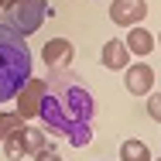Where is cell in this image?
Listing matches in <instances>:
<instances>
[{"mask_svg":"<svg viewBox=\"0 0 161 161\" xmlns=\"http://www.w3.org/2000/svg\"><path fill=\"white\" fill-rule=\"evenodd\" d=\"M154 45H161V34H158V41H154Z\"/></svg>","mask_w":161,"mask_h":161,"instance_id":"16","label":"cell"},{"mask_svg":"<svg viewBox=\"0 0 161 161\" xmlns=\"http://www.w3.org/2000/svg\"><path fill=\"white\" fill-rule=\"evenodd\" d=\"M31 79V48L24 34L10 24H0V103L17 96V89Z\"/></svg>","mask_w":161,"mask_h":161,"instance_id":"2","label":"cell"},{"mask_svg":"<svg viewBox=\"0 0 161 161\" xmlns=\"http://www.w3.org/2000/svg\"><path fill=\"white\" fill-rule=\"evenodd\" d=\"M99 62H103V69H110V72L127 69V65H130V48L124 45V41L110 38V41L103 45V52H99Z\"/></svg>","mask_w":161,"mask_h":161,"instance_id":"9","label":"cell"},{"mask_svg":"<svg viewBox=\"0 0 161 161\" xmlns=\"http://www.w3.org/2000/svg\"><path fill=\"white\" fill-rule=\"evenodd\" d=\"M124 45H127L134 55H141V58H147V55L154 52V38H151V31H144L141 24H134V28H130V34H127V41H124Z\"/></svg>","mask_w":161,"mask_h":161,"instance_id":"10","label":"cell"},{"mask_svg":"<svg viewBox=\"0 0 161 161\" xmlns=\"http://www.w3.org/2000/svg\"><path fill=\"white\" fill-rule=\"evenodd\" d=\"M147 17V3L144 0H113L110 3V21L120 28H134Z\"/></svg>","mask_w":161,"mask_h":161,"instance_id":"5","label":"cell"},{"mask_svg":"<svg viewBox=\"0 0 161 161\" xmlns=\"http://www.w3.org/2000/svg\"><path fill=\"white\" fill-rule=\"evenodd\" d=\"M72 58H75V45L69 38H52L41 48V62L48 65V69H69Z\"/></svg>","mask_w":161,"mask_h":161,"instance_id":"6","label":"cell"},{"mask_svg":"<svg viewBox=\"0 0 161 161\" xmlns=\"http://www.w3.org/2000/svg\"><path fill=\"white\" fill-rule=\"evenodd\" d=\"M124 86H127L134 96H147L151 86H154V69H151L147 62L127 65V69H124Z\"/></svg>","mask_w":161,"mask_h":161,"instance_id":"8","label":"cell"},{"mask_svg":"<svg viewBox=\"0 0 161 161\" xmlns=\"http://www.w3.org/2000/svg\"><path fill=\"white\" fill-rule=\"evenodd\" d=\"M158 161H161V158H158Z\"/></svg>","mask_w":161,"mask_h":161,"instance_id":"17","label":"cell"},{"mask_svg":"<svg viewBox=\"0 0 161 161\" xmlns=\"http://www.w3.org/2000/svg\"><path fill=\"white\" fill-rule=\"evenodd\" d=\"M147 117L161 124V93H147Z\"/></svg>","mask_w":161,"mask_h":161,"instance_id":"13","label":"cell"},{"mask_svg":"<svg viewBox=\"0 0 161 161\" xmlns=\"http://www.w3.org/2000/svg\"><path fill=\"white\" fill-rule=\"evenodd\" d=\"M7 10V21L3 24H10L17 34H34L41 24H45V17H48V3L45 0H14L10 7H3Z\"/></svg>","mask_w":161,"mask_h":161,"instance_id":"3","label":"cell"},{"mask_svg":"<svg viewBox=\"0 0 161 161\" xmlns=\"http://www.w3.org/2000/svg\"><path fill=\"white\" fill-rule=\"evenodd\" d=\"M17 127H24V117L14 110V113H0V141L7 137V134H14Z\"/></svg>","mask_w":161,"mask_h":161,"instance_id":"12","label":"cell"},{"mask_svg":"<svg viewBox=\"0 0 161 161\" xmlns=\"http://www.w3.org/2000/svg\"><path fill=\"white\" fill-rule=\"evenodd\" d=\"M41 89H45V79H28V82L17 89L14 103H17V113H21L24 120L38 117V106H41Z\"/></svg>","mask_w":161,"mask_h":161,"instance_id":"7","label":"cell"},{"mask_svg":"<svg viewBox=\"0 0 161 161\" xmlns=\"http://www.w3.org/2000/svg\"><path fill=\"white\" fill-rule=\"evenodd\" d=\"M34 161H62V154L55 151V144H48V147H41V151L34 154Z\"/></svg>","mask_w":161,"mask_h":161,"instance_id":"14","label":"cell"},{"mask_svg":"<svg viewBox=\"0 0 161 161\" xmlns=\"http://www.w3.org/2000/svg\"><path fill=\"white\" fill-rule=\"evenodd\" d=\"M93 117H96V99L89 86L69 69H52L38 106V120L45 124V130L69 141L72 147H86L93 144Z\"/></svg>","mask_w":161,"mask_h":161,"instance_id":"1","label":"cell"},{"mask_svg":"<svg viewBox=\"0 0 161 161\" xmlns=\"http://www.w3.org/2000/svg\"><path fill=\"white\" fill-rule=\"evenodd\" d=\"M10 3H14V0H0V7H10Z\"/></svg>","mask_w":161,"mask_h":161,"instance_id":"15","label":"cell"},{"mask_svg":"<svg viewBox=\"0 0 161 161\" xmlns=\"http://www.w3.org/2000/svg\"><path fill=\"white\" fill-rule=\"evenodd\" d=\"M120 161H151V151H147V144H144V141L130 137V141L120 144Z\"/></svg>","mask_w":161,"mask_h":161,"instance_id":"11","label":"cell"},{"mask_svg":"<svg viewBox=\"0 0 161 161\" xmlns=\"http://www.w3.org/2000/svg\"><path fill=\"white\" fill-rule=\"evenodd\" d=\"M52 141L45 137V130H38V127H17L14 134H7L3 137V154H7V161H21V158H28V154H38L41 147H48Z\"/></svg>","mask_w":161,"mask_h":161,"instance_id":"4","label":"cell"}]
</instances>
